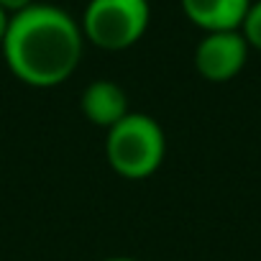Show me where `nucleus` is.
<instances>
[{
    "label": "nucleus",
    "mask_w": 261,
    "mask_h": 261,
    "mask_svg": "<svg viewBox=\"0 0 261 261\" xmlns=\"http://www.w3.org/2000/svg\"><path fill=\"white\" fill-rule=\"evenodd\" d=\"M0 49L16 80L29 87L49 90L77 72L85 36L82 26L67 11L34 3L11 16Z\"/></svg>",
    "instance_id": "nucleus-1"
},
{
    "label": "nucleus",
    "mask_w": 261,
    "mask_h": 261,
    "mask_svg": "<svg viewBox=\"0 0 261 261\" xmlns=\"http://www.w3.org/2000/svg\"><path fill=\"white\" fill-rule=\"evenodd\" d=\"M105 154L115 174L125 179H146L164 164V128L151 115L128 113L120 123H115L108 130Z\"/></svg>",
    "instance_id": "nucleus-2"
},
{
    "label": "nucleus",
    "mask_w": 261,
    "mask_h": 261,
    "mask_svg": "<svg viewBox=\"0 0 261 261\" xmlns=\"http://www.w3.org/2000/svg\"><path fill=\"white\" fill-rule=\"evenodd\" d=\"M149 0H90L82 16V36L105 51L139 44L149 29Z\"/></svg>",
    "instance_id": "nucleus-3"
},
{
    "label": "nucleus",
    "mask_w": 261,
    "mask_h": 261,
    "mask_svg": "<svg viewBox=\"0 0 261 261\" xmlns=\"http://www.w3.org/2000/svg\"><path fill=\"white\" fill-rule=\"evenodd\" d=\"M251 46L241 31L205 34L195 49V69L207 82H230L248 62Z\"/></svg>",
    "instance_id": "nucleus-4"
},
{
    "label": "nucleus",
    "mask_w": 261,
    "mask_h": 261,
    "mask_svg": "<svg viewBox=\"0 0 261 261\" xmlns=\"http://www.w3.org/2000/svg\"><path fill=\"white\" fill-rule=\"evenodd\" d=\"M80 108L85 113V118L97 125L110 130L115 123H120L130 110H128V95L125 90L113 82V80H95L85 87L82 97H80Z\"/></svg>",
    "instance_id": "nucleus-5"
},
{
    "label": "nucleus",
    "mask_w": 261,
    "mask_h": 261,
    "mask_svg": "<svg viewBox=\"0 0 261 261\" xmlns=\"http://www.w3.org/2000/svg\"><path fill=\"white\" fill-rule=\"evenodd\" d=\"M253 0H179L185 16L205 34L241 31Z\"/></svg>",
    "instance_id": "nucleus-6"
},
{
    "label": "nucleus",
    "mask_w": 261,
    "mask_h": 261,
    "mask_svg": "<svg viewBox=\"0 0 261 261\" xmlns=\"http://www.w3.org/2000/svg\"><path fill=\"white\" fill-rule=\"evenodd\" d=\"M241 34L246 39V44L256 51H261V0L251 3L246 18H243V26H241Z\"/></svg>",
    "instance_id": "nucleus-7"
},
{
    "label": "nucleus",
    "mask_w": 261,
    "mask_h": 261,
    "mask_svg": "<svg viewBox=\"0 0 261 261\" xmlns=\"http://www.w3.org/2000/svg\"><path fill=\"white\" fill-rule=\"evenodd\" d=\"M29 6H34V0H0V8H3L8 16H13V13L29 8Z\"/></svg>",
    "instance_id": "nucleus-8"
},
{
    "label": "nucleus",
    "mask_w": 261,
    "mask_h": 261,
    "mask_svg": "<svg viewBox=\"0 0 261 261\" xmlns=\"http://www.w3.org/2000/svg\"><path fill=\"white\" fill-rule=\"evenodd\" d=\"M8 21H11V16L0 8V44H3V39H6V29H8Z\"/></svg>",
    "instance_id": "nucleus-9"
},
{
    "label": "nucleus",
    "mask_w": 261,
    "mask_h": 261,
    "mask_svg": "<svg viewBox=\"0 0 261 261\" xmlns=\"http://www.w3.org/2000/svg\"><path fill=\"white\" fill-rule=\"evenodd\" d=\"M105 261H139V258H130V256H110Z\"/></svg>",
    "instance_id": "nucleus-10"
}]
</instances>
